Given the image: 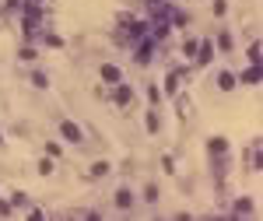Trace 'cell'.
Segmentation results:
<instances>
[{
  "label": "cell",
  "instance_id": "obj_1",
  "mask_svg": "<svg viewBox=\"0 0 263 221\" xmlns=\"http://www.w3.org/2000/svg\"><path fill=\"white\" fill-rule=\"evenodd\" d=\"M60 134H64V141H70V144H84V130L74 120H60Z\"/></svg>",
  "mask_w": 263,
  "mask_h": 221
},
{
  "label": "cell",
  "instance_id": "obj_2",
  "mask_svg": "<svg viewBox=\"0 0 263 221\" xmlns=\"http://www.w3.org/2000/svg\"><path fill=\"white\" fill-rule=\"evenodd\" d=\"M151 53H154V39L147 35V39H140V42H137L133 57H137V64H140V67H147V64H151Z\"/></svg>",
  "mask_w": 263,
  "mask_h": 221
},
{
  "label": "cell",
  "instance_id": "obj_3",
  "mask_svg": "<svg viewBox=\"0 0 263 221\" xmlns=\"http://www.w3.org/2000/svg\"><path fill=\"white\" fill-rule=\"evenodd\" d=\"M113 102H116V105H130L133 102V88L130 84H123V81L113 84Z\"/></svg>",
  "mask_w": 263,
  "mask_h": 221
},
{
  "label": "cell",
  "instance_id": "obj_4",
  "mask_svg": "<svg viewBox=\"0 0 263 221\" xmlns=\"http://www.w3.org/2000/svg\"><path fill=\"white\" fill-rule=\"evenodd\" d=\"M113 204H116L120 211H130L133 204H137V200H133V190H127V186H120V190H116V197H113Z\"/></svg>",
  "mask_w": 263,
  "mask_h": 221
},
{
  "label": "cell",
  "instance_id": "obj_5",
  "mask_svg": "<svg viewBox=\"0 0 263 221\" xmlns=\"http://www.w3.org/2000/svg\"><path fill=\"white\" fill-rule=\"evenodd\" d=\"M98 74H102V81H106V84H120V81H123V71H120L116 64H102Z\"/></svg>",
  "mask_w": 263,
  "mask_h": 221
},
{
  "label": "cell",
  "instance_id": "obj_6",
  "mask_svg": "<svg viewBox=\"0 0 263 221\" xmlns=\"http://www.w3.org/2000/svg\"><path fill=\"white\" fill-rule=\"evenodd\" d=\"M260 77H263L260 64H249V67H246V71L239 74V77H235V81H239V84H260Z\"/></svg>",
  "mask_w": 263,
  "mask_h": 221
},
{
  "label": "cell",
  "instance_id": "obj_7",
  "mask_svg": "<svg viewBox=\"0 0 263 221\" xmlns=\"http://www.w3.org/2000/svg\"><path fill=\"white\" fill-rule=\"evenodd\" d=\"M197 64H200V67H207V64H214V42H207V39H200V49H197Z\"/></svg>",
  "mask_w": 263,
  "mask_h": 221
},
{
  "label": "cell",
  "instance_id": "obj_8",
  "mask_svg": "<svg viewBox=\"0 0 263 221\" xmlns=\"http://www.w3.org/2000/svg\"><path fill=\"white\" fill-rule=\"evenodd\" d=\"M207 151H211V158H225L228 154V137H211L207 141Z\"/></svg>",
  "mask_w": 263,
  "mask_h": 221
},
{
  "label": "cell",
  "instance_id": "obj_9",
  "mask_svg": "<svg viewBox=\"0 0 263 221\" xmlns=\"http://www.w3.org/2000/svg\"><path fill=\"white\" fill-rule=\"evenodd\" d=\"M162 95H169V98H176V95H179V74H176V71H169V74H165Z\"/></svg>",
  "mask_w": 263,
  "mask_h": 221
},
{
  "label": "cell",
  "instance_id": "obj_10",
  "mask_svg": "<svg viewBox=\"0 0 263 221\" xmlns=\"http://www.w3.org/2000/svg\"><path fill=\"white\" fill-rule=\"evenodd\" d=\"M144 127H147V134H158V130H162V116H158V109H147V113H144Z\"/></svg>",
  "mask_w": 263,
  "mask_h": 221
},
{
  "label": "cell",
  "instance_id": "obj_11",
  "mask_svg": "<svg viewBox=\"0 0 263 221\" xmlns=\"http://www.w3.org/2000/svg\"><path fill=\"white\" fill-rule=\"evenodd\" d=\"M109 172H113V165L102 158V161H95V165L88 169V179H102V176H109Z\"/></svg>",
  "mask_w": 263,
  "mask_h": 221
},
{
  "label": "cell",
  "instance_id": "obj_12",
  "mask_svg": "<svg viewBox=\"0 0 263 221\" xmlns=\"http://www.w3.org/2000/svg\"><path fill=\"white\" fill-rule=\"evenodd\" d=\"M253 211H256V204H253L249 197H239V200H235V214H239V218H249Z\"/></svg>",
  "mask_w": 263,
  "mask_h": 221
},
{
  "label": "cell",
  "instance_id": "obj_13",
  "mask_svg": "<svg viewBox=\"0 0 263 221\" xmlns=\"http://www.w3.org/2000/svg\"><path fill=\"white\" fill-rule=\"evenodd\" d=\"M197 49H200V39H197V35H186V42H183V57H186V60H193V57H197Z\"/></svg>",
  "mask_w": 263,
  "mask_h": 221
},
{
  "label": "cell",
  "instance_id": "obj_14",
  "mask_svg": "<svg viewBox=\"0 0 263 221\" xmlns=\"http://www.w3.org/2000/svg\"><path fill=\"white\" fill-rule=\"evenodd\" d=\"M235 84H239V81H235V74H232V71H221V74H218V88H221V91H232Z\"/></svg>",
  "mask_w": 263,
  "mask_h": 221
},
{
  "label": "cell",
  "instance_id": "obj_15",
  "mask_svg": "<svg viewBox=\"0 0 263 221\" xmlns=\"http://www.w3.org/2000/svg\"><path fill=\"white\" fill-rule=\"evenodd\" d=\"M246 57H249V64H260V57H263V46H260V39H253V42H249Z\"/></svg>",
  "mask_w": 263,
  "mask_h": 221
},
{
  "label": "cell",
  "instance_id": "obj_16",
  "mask_svg": "<svg viewBox=\"0 0 263 221\" xmlns=\"http://www.w3.org/2000/svg\"><path fill=\"white\" fill-rule=\"evenodd\" d=\"M32 84H35L39 91H46V88H49V74L46 71H32Z\"/></svg>",
  "mask_w": 263,
  "mask_h": 221
},
{
  "label": "cell",
  "instance_id": "obj_17",
  "mask_svg": "<svg viewBox=\"0 0 263 221\" xmlns=\"http://www.w3.org/2000/svg\"><path fill=\"white\" fill-rule=\"evenodd\" d=\"M42 42H46L49 49H64V39H60L57 32H46V35H42Z\"/></svg>",
  "mask_w": 263,
  "mask_h": 221
},
{
  "label": "cell",
  "instance_id": "obj_18",
  "mask_svg": "<svg viewBox=\"0 0 263 221\" xmlns=\"http://www.w3.org/2000/svg\"><path fill=\"white\" fill-rule=\"evenodd\" d=\"M147 98H151V105H162V84H147Z\"/></svg>",
  "mask_w": 263,
  "mask_h": 221
},
{
  "label": "cell",
  "instance_id": "obj_19",
  "mask_svg": "<svg viewBox=\"0 0 263 221\" xmlns=\"http://www.w3.org/2000/svg\"><path fill=\"white\" fill-rule=\"evenodd\" d=\"M232 46H235V42H232V35H228V32H221V35H218V49H221V53H232Z\"/></svg>",
  "mask_w": 263,
  "mask_h": 221
},
{
  "label": "cell",
  "instance_id": "obj_20",
  "mask_svg": "<svg viewBox=\"0 0 263 221\" xmlns=\"http://www.w3.org/2000/svg\"><path fill=\"white\" fill-rule=\"evenodd\" d=\"M144 204H158V186H154V183L144 186Z\"/></svg>",
  "mask_w": 263,
  "mask_h": 221
},
{
  "label": "cell",
  "instance_id": "obj_21",
  "mask_svg": "<svg viewBox=\"0 0 263 221\" xmlns=\"http://www.w3.org/2000/svg\"><path fill=\"white\" fill-rule=\"evenodd\" d=\"M249 165H253V169H260V165H263V158H260V141L249 147Z\"/></svg>",
  "mask_w": 263,
  "mask_h": 221
},
{
  "label": "cell",
  "instance_id": "obj_22",
  "mask_svg": "<svg viewBox=\"0 0 263 221\" xmlns=\"http://www.w3.org/2000/svg\"><path fill=\"white\" fill-rule=\"evenodd\" d=\"M35 169H39V176H53V158L46 154V158H42V161H39Z\"/></svg>",
  "mask_w": 263,
  "mask_h": 221
},
{
  "label": "cell",
  "instance_id": "obj_23",
  "mask_svg": "<svg viewBox=\"0 0 263 221\" xmlns=\"http://www.w3.org/2000/svg\"><path fill=\"white\" fill-rule=\"evenodd\" d=\"M46 154H49V158H60V154H64V147L57 144V141H49V144H46Z\"/></svg>",
  "mask_w": 263,
  "mask_h": 221
},
{
  "label": "cell",
  "instance_id": "obj_24",
  "mask_svg": "<svg viewBox=\"0 0 263 221\" xmlns=\"http://www.w3.org/2000/svg\"><path fill=\"white\" fill-rule=\"evenodd\" d=\"M35 57H39V53H35V49H32V46H25V49H21V53H18V60H25V64H28V60H35Z\"/></svg>",
  "mask_w": 263,
  "mask_h": 221
},
{
  "label": "cell",
  "instance_id": "obj_25",
  "mask_svg": "<svg viewBox=\"0 0 263 221\" xmlns=\"http://www.w3.org/2000/svg\"><path fill=\"white\" fill-rule=\"evenodd\" d=\"M162 169H165V172H176V158L165 154V158H162Z\"/></svg>",
  "mask_w": 263,
  "mask_h": 221
},
{
  "label": "cell",
  "instance_id": "obj_26",
  "mask_svg": "<svg viewBox=\"0 0 263 221\" xmlns=\"http://www.w3.org/2000/svg\"><path fill=\"white\" fill-rule=\"evenodd\" d=\"M11 204H14V207H28V197H25V193H14Z\"/></svg>",
  "mask_w": 263,
  "mask_h": 221
},
{
  "label": "cell",
  "instance_id": "obj_27",
  "mask_svg": "<svg viewBox=\"0 0 263 221\" xmlns=\"http://www.w3.org/2000/svg\"><path fill=\"white\" fill-rule=\"evenodd\" d=\"M14 214V204H7V200H0V218H11Z\"/></svg>",
  "mask_w": 263,
  "mask_h": 221
},
{
  "label": "cell",
  "instance_id": "obj_28",
  "mask_svg": "<svg viewBox=\"0 0 263 221\" xmlns=\"http://www.w3.org/2000/svg\"><path fill=\"white\" fill-rule=\"evenodd\" d=\"M225 11H228V4H225V0H214V14H218V18H221V14H225Z\"/></svg>",
  "mask_w": 263,
  "mask_h": 221
},
{
  "label": "cell",
  "instance_id": "obj_29",
  "mask_svg": "<svg viewBox=\"0 0 263 221\" xmlns=\"http://www.w3.org/2000/svg\"><path fill=\"white\" fill-rule=\"evenodd\" d=\"M21 4H25V0H7L4 7H7V11H14V7H21Z\"/></svg>",
  "mask_w": 263,
  "mask_h": 221
},
{
  "label": "cell",
  "instance_id": "obj_30",
  "mask_svg": "<svg viewBox=\"0 0 263 221\" xmlns=\"http://www.w3.org/2000/svg\"><path fill=\"white\" fill-rule=\"evenodd\" d=\"M4 141H7V137H4V130H0V147H4Z\"/></svg>",
  "mask_w": 263,
  "mask_h": 221
}]
</instances>
